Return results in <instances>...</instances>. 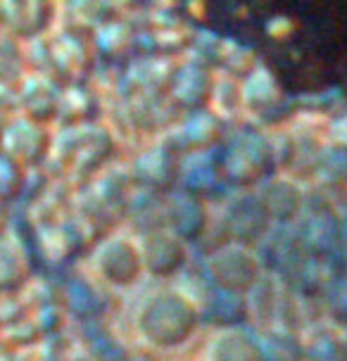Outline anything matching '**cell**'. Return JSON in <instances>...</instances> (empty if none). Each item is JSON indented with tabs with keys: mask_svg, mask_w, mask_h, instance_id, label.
Returning <instances> with one entry per match:
<instances>
[{
	"mask_svg": "<svg viewBox=\"0 0 347 361\" xmlns=\"http://www.w3.org/2000/svg\"><path fill=\"white\" fill-rule=\"evenodd\" d=\"M202 314L178 288H157L143 295L133 312L136 333L150 350L183 347L197 333Z\"/></svg>",
	"mask_w": 347,
	"mask_h": 361,
	"instance_id": "1",
	"label": "cell"
},
{
	"mask_svg": "<svg viewBox=\"0 0 347 361\" xmlns=\"http://www.w3.org/2000/svg\"><path fill=\"white\" fill-rule=\"evenodd\" d=\"M221 178L238 190H255L276 173L272 140L257 128H243L226 143L221 157Z\"/></svg>",
	"mask_w": 347,
	"mask_h": 361,
	"instance_id": "2",
	"label": "cell"
},
{
	"mask_svg": "<svg viewBox=\"0 0 347 361\" xmlns=\"http://www.w3.org/2000/svg\"><path fill=\"white\" fill-rule=\"evenodd\" d=\"M202 274L217 293L245 298L267 271L255 247H245L238 243H219L205 257Z\"/></svg>",
	"mask_w": 347,
	"mask_h": 361,
	"instance_id": "3",
	"label": "cell"
},
{
	"mask_svg": "<svg viewBox=\"0 0 347 361\" xmlns=\"http://www.w3.org/2000/svg\"><path fill=\"white\" fill-rule=\"evenodd\" d=\"M217 224L224 233L221 243H238L245 247H257L274 231L272 219L255 190H238L231 195L221 204Z\"/></svg>",
	"mask_w": 347,
	"mask_h": 361,
	"instance_id": "4",
	"label": "cell"
},
{
	"mask_svg": "<svg viewBox=\"0 0 347 361\" xmlns=\"http://www.w3.org/2000/svg\"><path fill=\"white\" fill-rule=\"evenodd\" d=\"M93 271L98 279L114 290H128L143 279L138 240L131 235H110L93 250Z\"/></svg>",
	"mask_w": 347,
	"mask_h": 361,
	"instance_id": "5",
	"label": "cell"
},
{
	"mask_svg": "<svg viewBox=\"0 0 347 361\" xmlns=\"http://www.w3.org/2000/svg\"><path fill=\"white\" fill-rule=\"evenodd\" d=\"M138 250L143 262L145 276L155 281H169L181 276L188 269L190 262V245H185L181 238H176L164 226H155L140 233Z\"/></svg>",
	"mask_w": 347,
	"mask_h": 361,
	"instance_id": "6",
	"label": "cell"
},
{
	"mask_svg": "<svg viewBox=\"0 0 347 361\" xmlns=\"http://www.w3.org/2000/svg\"><path fill=\"white\" fill-rule=\"evenodd\" d=\"M257 197L264 204L269 219L276 226H295L307 207V188L291 173H272L267 180H262L255 188Z\"/></svg>",
	"mask_w": 347,
	"mask_h": 361,
	"instance_id": "7",
	"label": "cell"
},
{
	"mask_svg": "<svg viewBox=\"0 0 347 361\" xmlns=\"http://www.w3.org/2000/svg\"><path fill=\"white\" fill-rule=\"evenodd\" d=\"M162 226L171 231L176 238H181L185 245L202 240L212 228V214L202 197L190 192H171L162 207Z\"/></svg>",
	"mask_w": 347,
	"mask_h": 361,
	"instance_id": "8",
	"label": "cell"
},
{
	"mask_svg": "<svg viewBox=\"0 0 347 361\" xmlns=\"http://www.w3.org/2000/svg\"><path fill=\"white\" fill-rule=\"evenodd\" d=\"M214 83H217V74L209 64L185 62L171 72L166 90H169V98L181 109L202 112V109H209Z\"/></svg>",
	"mask_w": 347,
	"mask_h": 361,
	"instance_id": "9",
	"label": "cell"
},
{
	"mask_svg": "<svg viewBox=\"0 0 347 361\" xmlns=\"http://www.w3.org/2000/svg\"><path fill=\"white\" fill-rule=\"evenodd\" d=\"M178 159L176 147L171 143H155L136 154L131 164V180L147 190L166 192L178 183Z\"/></svg>",
	"mask_w": 347,
	"mask_h": 361,
	"instance_id": "10",
	"label": "cell"
},
{
	"mask_svg": "<svg viewBox=\"0 0 347 361\" xmlns=\"http://www.w3.org/2000/svg\"><path fill=\"white\" fill-rule=\"evenodd\" d=\"M295 243L307 259L321 262L338 247V209L333 207H305V214L298 221Z\"/></svg>",
	"mask_w": 347,
	"mask_h": 361,
	"instance_id": "11",
	"label": "cell"
},
{
	"mask_svg": "<svg viewBox=\"0 0 347 361\" xmlns=\"http://www.w3.org/2000/svg\"><path fill=\"white\" fill-rule=\"evenodd\" d=\"M205 361H262L257 333L245 326L214 328L205 343Z\"/></svg>",
	"mask_w": 347,
	"mask_h": 361,
	"instance_id": "12",
	"label": "cell"
},
{
	"mask_svg": "<svg viewBox=\"0 0 347 361\" xmlns=\"http://www.w3.org/2000/svg\"><path fill=\"white\" fill-rule=\"evenodd\" d=\"M284 302L286 290L281 279L274 274H264L262 281L245 295V312L257 331H264L276 324H284Z\"/></svg>",
	"mask_w": 347,
	"mask_h": 361,
	"instance_id": "13",
	"label": "cell"
},
{
	"mask_svg": "<svg viewBox=\"0 0 347 361\" xmlns=\"http://www.w3.org/2000/svg\"><path fill=\"white\" fill-rule=\"evenodd\" d=\"M5 154L10 159L22 166L27 164H38L46 157L48 147H50V135L43 128V124L31 119H19L12 121V126H8L5 131Z\"/></svg>",
	"mask_w": 347,
	"mask_h": 361,
	"instance_id": "14",
	"label": "cell"
},
{
	"mask_svg": "<svg viewBox=\"0 0 347 361\" xmlns=\"http://www.w3.org/2000/svg\"><path fill=\"white\" fill-rule=\"evenodd\" d=\"M241 93L243 109H248L255 117H269L284 102V88L264 64H257L248 76H243Z\"/></svg>",
	"mask_w": 347,
	"mask_h": 361,
	"instance_id": "15",
	"label": "cell"
},
{
	"mask_svg": "<svg viewBox=\"0 0 347 361\" xmlns=\"http://www.w3.org/2000/svg\"><path fill=\"white\" fill-rule=\"evenodd\" d=\"M262 361H305V343L298 328L276 324L257 331Z\"/></svg>",
	"mask_w": 347,
	"mask_h": 361,
	"instance_id": "16",
	"label": "cell"
},
{
	"mask_svg": "<svg viewBox=\"0 0 347 361\" xmlns=\"http://www.w3.org/2000/svg\"><path fill=\"white\" fill-rule=\"evenodd\" d=\"M221 138V119L212 109L190 112L178 126V143L188 147V152H212V147Z\"/></svg>",
	"mask_w": 347,
	"mask_h": 361,
	"instance_id": "17",
	"label": "cell"
},
{
	"mask_svg": "<svg viewBox=\"0 0 347 361\" xmlns=\"http://www.w3.org/2000/svg\"><path fill=\"white\" fill-rule=\"evenodd\" d=\"M314 178L326 188H347V147L333 140L321 145Z\"/></svg>",
	"mask_w": 347,
	"mask_h": 361,
	"instance_id": "18",
	"label": "cell"
},
{
	"mask_svg": "<svg viewBox=\"0 0 347 361\" xmlns=\"http://www.w3.org/2000/svg\"><path fill=\"white\" fill-rule=\"evenodd\" d=\"M8 8L12 10H5V22L17 36H34L43 31L53 15L48 3H10Z\"/></svg>",
	"mask_w": 347,
	"mask_h": 361,
	"instance_id": "19",
	"label": "cell"
},
{
	"mask_svg": "<svg viewBox=\"0 0 347 361\" xmlns=\"http://www.w3.org/2000/svg\"><path fill=\"white\" fill-rule=\"evenodd\" d=\"M305 361H338L343 354V343L333 326H317L310 335H302Z\"/></svg>",
	"mask_w": 347,
	"mask_h": 361,
	"instance_id": "20",
	"label": "cell"
},
{
	"mask_svg": "<svg viewBox=\"0 0 347 361\" xmlns=\"http://www.w3.org/2000/svg\"><path fill=\"white\" fill-rule=\"evenodd\" d=\"M212 109L217 117H233L243 109V93H241V79L224 74L217 76L214 93H212Z\"/></svg>",
	"mask_w": 347,
	"mask_h": 361,
	"instance_id": "21",
	"label": "cell"
},
{
	"mask_svg": "<svg viewBox=\"0 0 347 361\" xmlns=\"http://www.w3.org/2000/svg\"><path fill=\"white\" fill-rule=\"evenodd\" d=\"M326 314H329L331 326L347 328V271L329 279V286L324 290Z\"/></svg>",
	"mask_w": 347,
	"mask_h": 361,
	"instance_id": "22",
	"label": "cell"
},
{
	"mask_svg": "<svg viewBox=\"0 0 347 361\" xmlns=\"http://www.w3.org/2000/svg\"><path fill=\"white\" fill-rule=\"evenodd\" d=\"M131 185L133 180L131 176H107L102 180V188L105 192H100V202L105 204L107 209H124L128 204V197H131Z\"/></svg>",
	"mask_w": 347,
	"mask_h": 361,
	"instance_id": "23",
	"label": "cell"
},
{
	"mask_svg": "<svg viewBox=\"0 0 347 361\" xmlns=\"http://www.w3.org/2000/svg\"><path fill=\"white\" fill-rule=\"evenodd\" d=\"M24 169L15 159H10L8 154H0V202H8L10 197H15L22 185Z\"/></svg>",
	"mask_w": 347,
	"mask_h": 361,
	"instance_id": "24",
	"label": "cell"
},
{
	"mask_svg": "<svg viewBox=\"0 0 347 361\" xmlns=\"http://www.w3.org/2000/svg\"><path fill=\"white\" fill-rule=\"evenodd\" d=\"M329 131H331V140H333V143L347 147V109H343V112H340L338 117L331 121Z\"/></svg>",
	"mask_w": 347,
	"mask_h": 361,
	"instance_id": "25",
	"label": "cell"
},
{
	"mask_svg": "<svg viewBox=\"0 0 347 361\" xmlns=\"http://www.w3.org/2000/svg\"><path fill=\"white\" fill-rule=\"evenodd\" d=\"M338 240L343 247H347V204L338 209Z\"/></svg>",
	"mask_w": 347,
	"mask_h": 361,
	"instance_id": "26",
	"label": "cell"
},
{
	"mask_svg": "<svg viewBox=\"0 0 347 361\" xmlns=\"http://www.w3.org/2000/svg\"><path fill=\"white\" fill-rule=\"evenodd\" d=\"M126 361H155L150 357V354H140V357H131V359H126Z\"/></svg>",
	"mask_w": 347,
	"mask_h": 361,
	"instance_id": "27",
	"label": "cell"
},
{
	"mask_svg": "<svg viewBox=\"0 0 347 361\" xmlns=\"http://www.w3.org/2000/svg\"><path fill=\"white\" fill-rule=\"evenodd\" d=\"M3 226H5V214L0 212V231H3Z\"/></svg>",
	"mask_w": 347,
	"mask_h": 361,
	"instance_id": "28",
	"label": "cell"
}]
</instances>
